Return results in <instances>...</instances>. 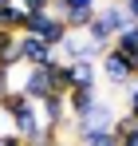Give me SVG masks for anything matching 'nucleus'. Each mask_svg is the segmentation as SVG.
<instances>
[{
    "label": "nucleus",
    "instance_id": "obj_5",
    "mask_svg": "<svg viewBox=\"0 0 138 146\" xmlns=\"http://www.w3.org/2000/svg\"><path fill=\"white\" fill-rule=\"evenodd\" d=\"M99 55H103V48L91 44L83 32H67V40L55 48V59L59 63H99Z\"/></svg>",
    "mask_w": 138,
    "mask_h": 146
},
{
    "label": "nucleus",
    "instance_id": "obj_8",
    "mask_svg": "<svg viewBox=\"0 0 138 146\" xmlns=\"http://www.w3.org/2000/svg\"><path fill=\"white\" fill-rule=\"evenodd\" d=\"M40 119H44V126H51L55 134H59L63 126H71V115H67V95H47L44 103H40Z\"/></svg>",
    "mask_w": 138,
    "mask_h": 146
},
{
    "label": "nucleus",
    "instance_id": "obj_20",
    "mask_svg": "<svg viewBox=\"0 0 138 146\" xmlns=\"http://www.w3.org/2000/svg\"><path fill=\"white\" fill-rule=\"evenodd\" d=\"M12 91V71H0V99Z\"/></svg>",
    "mask_w": 138,
    "mask_h": 146
},
{
    "label": "nucleus",
    "instance_id": "obj_1",
    "mask_svg": "<svg viewBox=\"0 0 138 146\" xmlns=\"http://www.w3.org/2000/svg\"><path fill=\"white\" fill-rule=\"evenodd\" d=\"M126 20H130V16L122 12V4H103V8H95V20L83 28V36L107 51V48H111V40H115V32L126 24Z\"/></svg>",
    "mask_w": 138,
    "mask_h": 146
},
{
    "label": "nucleus",
    "instance_id": "obj_10",
    "mask_svg": "<svg viewBox=\"0 0 138 146\" xmlns=\"http://www.w3.org/2000/svg\"><path fill=\"white\" fill-rule=\"evenodd\" d=\"M28 20H32V12L24 8L20 0H12V4H4V8H0V28L16 32V36H20L24 28H28Z\"/></svg>",
    "mask_w": 138,
    "mask_h": 146
},
{
    "label": "nucleus",
    "instance_id": "obj_14",
    "mask_svg": "<svg viewBox=\"0 0 138 146\" xmlns=\"http://www.w3.org/2000/svg\"><path fill=\"white\" fill-rule=\"evenodd\" d=\"M59 20L67 24V32H83V28L95 20V8H63V12H59Z\"/></svg>",
    "mask_w": 138,
    "mask_h": 146
},
{
    "label": "nucleus",
    "instance_id": "obj_6",
    "mask_svg": "<svg viewBox=\"0 0 138 146\" xmlns=\"http://www.w3.org/2000/svg\"><path fill=\"white\" fill-rule=\"evenodd\" d=\"M16 63H20V67H51V63H59V59H55V48H47L36 36L20 32V36H16Z\"/></svg>",
    "mask_w": 138,
    "mask_h": 146
},
{
    "label": "nucleus",
    "instance_id": "obj_12",
    "mask_svg": "<svg viewBox=\"0 0 138 146\" xmlns=\"http://www.w3.org/2000/svg\"><path fill=\"white\" fill-rule=\"evenodd\" d=\"M95 103H99V87L95 91H67V115L71 119H83Z\"/></svg>",
    "mask_w": 138,
    "mask_h": 146
},
{
    "label": "nucleus",
    "instance_id": "obj_19",
    "mask_svg": "<svg viewBox=\"0 0 138 146\" xmlns=\"http://www.w3.org/2000/svg\"><path fill=\"white\" fill-rule=\"evenodd\" d=\"M0 146H28L20 138V134H12V130H4V134H0Z\"/></svg>",
    "mask_w": 138,
    "mask_h": 146
},
{
    "label": "nucleus",
    "instance_id": "obj_9",
    "mask_svg": "<svg viewBox=\"0 0 138 146\" xmlns=\"http://www.w3.org/2000/svg\"><path fill=\"white\" fill-rule=\"evenodd\" d=\"M71 91H95L99 87V63H67Z\"/></svg>",
    "mask_w": 138,
    "mask_h": 146
},
{
    "label": "nucleus",
    "instance_id": "obj_7",
    "mask_svg": "<svg viewBox=\"0 0 138 146\" xmlns=\"http://www.w3.org/2000/svg\"><path fill=\"white\" fill-rule=\"evenodd\" d=\"M71 126H75V138H83V134H99V130H111V126H115V107H111L107 99H99L91 111H87L83 119H75Z\"/></svg>",
    "mask_w": 138,
    "mask_h": 146
},
{
    "label": "nucleus",
    "instance_id": "obj_18",
    "mask_svg": "<svg viewBox=\"0 0 138 146\" xmlns=\"http://www.w3.org/2000/svg\"><path fill=\"white\" fill-rule=\"evenodd\" d=\"M20 4L28 12H47V8H51V0H20Z\"/></svg>",
    "mask_w": 138,
    "mask_h": 146
},
{
    "label": "nucleus",
    "instance_id": "obj_17",
    "mask_svg": "<svg viewBox=\"0 0 138 146\" xmlns=\"http://www.w3.org/2000/svg\"><path fill=\"white\" fill-rule=\"evenodd\" d=\"M51 8L55 12H63V8H99V0H51Z\"/></svg>",
    "mask_w": 138,
    "mask_h": 146
},
{
    "label": "nucleus",
    "instance_id": "obj_11",
    "mask_svg": "<svg viewBox=\"0 0 138 146\" xmlns=\"http://www.w3.org/2000/svg\"><path fill=\"white\" fill-rule=\"evenodd\" d=\"M111 48H118L122 55H138V20H126V24L115 32Z\"/></svg>",
    "mask_w": 138,
    "mask_h": 146
},
{
    "label": "nucleus",
    "instance_id": "obj_2",
    "mask_svg": "<svg viewBox=\"0 0 138 146\" xmlns=\"http://www.w3.org/2000/svg\"><path fill=\"white\" fill-rule=\"evenodd\" d=\"M99 79H107L111 87H126L138 79V55H122L118 48H107L99 55Z\"/></svg>",
    "mask_w": 138,
    "mask_h": 146
},
{
    "label": "nucleus",
    "instance_id": "obj_13",
    "mask_svg": "<svg viewBox=\"0 0 138 146\" xmlns=\"http://www.w3.org/2000/svg\"><path fill=\"white\" fill-rule=\"evenodd\" d=\"M12 67H20L16 63V32L0 28V71H12Z\"/></svg>",
    "mask_w": 138,
    "mask_h": 146
},
{
    "label": "nucleus",
    "instance_id": "obj_21",
    "mask_svg": "<svg viewBox=\"0 0 138 146\" xmlns=\"http://www.w3.org/2000/svg\"><path fill=\"white\" fill-rule=\"evenodd\" d=\"M118 146H138V130H134V134H126V138H118Z\"/></svg>",
    "mask_w": 138,
    "mask_h": 146
},
{
    "label": "nucleus",
    "instance_id": "obj_16",
    "mask_svg": "<svg viewBox=\"0 0 138 146\" xmlns=\"http://www.w3.org/2000/svg\"><path fill=\"white\" fill-rule=\"evenodd\" d=\"M122 95H126V115L138 119V79H130V83L122 87Z\"/></svg>",
    "mask_w": 138,
    "mask_h": 146
},
{
    "label": "nucleus",
    "instance_id": "obj_4",
    "mask_svg": "<svg viewBox=\"0 0 138 146\" xmlns=\"http://www.w3.org/2000/svg\"><path fill=\"white\" fill-rule=\"evenodd\" d=\"M55 67L59 63H51V67H24V83L16 91L24 99H32V103H44L47 95H59L55 91Z\"/></svg>",
    "mask_w": 138,
    "mask_h": 146
},
{
    "label": "nucleus",
    "instance_id": "obj_15",
    "mask_svg": "<svg viewBox=\"0 0 138 146\" xmlns=\"http://www.w3.org/2000/svg\"><path fill=\"white\" fill-rule=\"evenodd\" d=\"M79 146H118V138L111 134V130H99V134H83Z\"/></svg>",
    "mask_w": 138,
    "mask_h": 146
},
{
    "label": "nucleus",
    "instance_id": "obj_22",
    "mask_svg": "<svg viewBox=\"0 0 138 146\" xmlns=\"http://www.w3.org/2000/svg\"><path fill=\"white\" fill-rule=\"evenodd\" d=\"M32 146H63V142H59V134H55V138H44V142H32Z\"/></svg>",
    "mask_w": 138,
    "mask_h": 146
},
{
    "label": "nucleus",
    "instance_id": "obj_3",
    "mask_svg": "<svg viewBox=\"0 0 138 146\" xmlns=\"http://www.w3.org/2000/svg\"><path fill=\"white\" fill-rule=\"evenodd\" d=\"M24 32H28V36H36V40L47 44V48H59V44L67 40V24L59 20V12H55V8H47V12H32V20H28Z\"/></svg>",
    "mask_w": 138,
    "mask_h": 146
}]
</instances>
